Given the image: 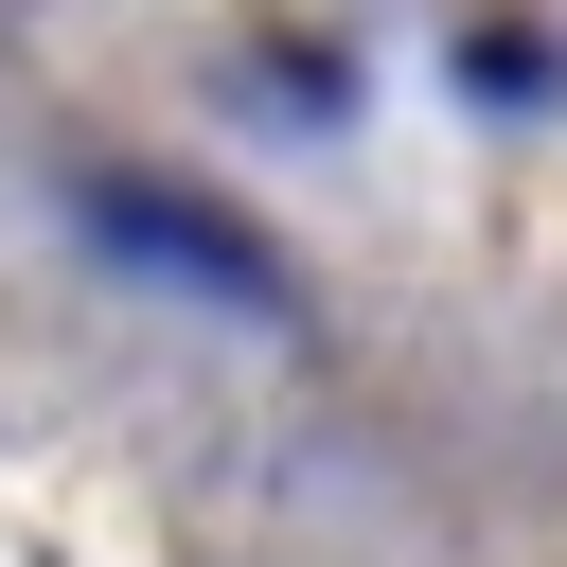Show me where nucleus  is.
<instances>
[{"label": "nucleus", "instance_id": "nucleus-1", "mask_svg": "<svg viewBox=\"0 0 567 567\" xmlns=\"http://www.w3.org/2000/svg\"><path fill=\"white\" fill-rule=\"evenodd\" d=\"M89 230H106V248H142V266H195V284H213V301H248V319L284 301V266H266V248H248L230 213H195V195H142V177H89Z\"/></svg>", "mask_w": 567, "mask_h": 567}]
</instances>
